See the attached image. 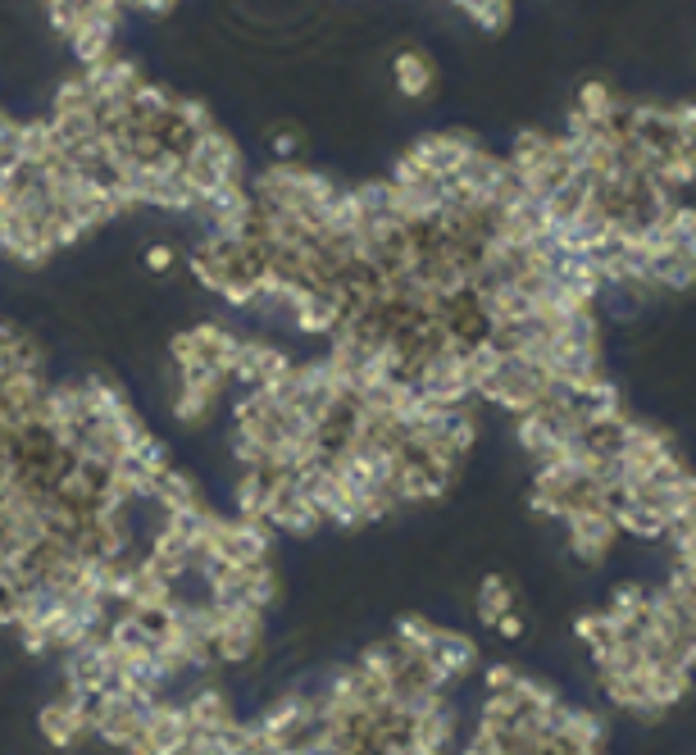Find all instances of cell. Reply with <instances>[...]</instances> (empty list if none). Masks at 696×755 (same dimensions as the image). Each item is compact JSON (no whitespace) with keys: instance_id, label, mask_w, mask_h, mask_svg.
Returning a JSON list of instances; mask_svg holds the SVG:
<instances>
[{"instance_id":"cell-1","label":"cell","mask_w":696,"mask_h":755,"mask_svg":"<svg viewBox=\"0 0 696 755\" xmlns=\"http://www.w3.org/2000/svg\"><path fill=\"white\" fill-rule=\"evenodd\" d=\"M228 374H219L215 365H201V369H187L178 374V387H173V419L183 428H205L209 414L219 410V401L228 397Z\"/></svg>"},{"instance_id":"cell-2","label":"cell","mask_w":696,"mask_h":755,"mask_svg":"<svg viewBox=\"0 0 696 755\" xmlns=\"http://www.w3.org/2000/svg\"><path fill=\"white\" fill-rule=\"evenodd\" d=\"M560 524L569 533V551L583 564H596L601 556H611L615 537H619V528L611 519V505H579V510H569Z\"/></svg>"},{"instance_id":"cell-3","label":"cell","mask_w":696,"mask_h":755,"mask_svg":"<svg viewBox=\"0 0 696 755\" xmlns=\"http://www.w3.org/2000/svg\"><path fill=\"white\" fill-rule=\"evenodd\" d=\"M473 137L469 133H429V137H419L406 156L429 173V178H437V183H446V178H456V169L473 156Z\"/></svg>"},{"instance_id":"cell-4","label":"cell","mask_w":696,"mask_h":755,"mask_svg":"<svg viewBox=\"0 0 696 755\" xmlns=\"http://www.w3.org/2000/svg\"><path fill=\"white\" fill-rule=\"evenodd\" d=\"M78 73H82L87 96H92L96 110L110 105V101H128L137 87L146 82L141 69H137V59H128V55H110V59H101V65H87Z\"/></svg>"},{"instance_id":"cell-5","label":"cell","mask_w":696,"mask_h":755,"mask_svg":"<svg viewBox=\"0 0 696 755\" xmlns=\"http://www.w3.org/2000/svg\"><path fill=\"white\" fill-rule=\"evenodd\" d=\"M292 369L287 351H278L274 342H260V338H241L237 355H232V382L237 387H264Z\"/></svg>"},{"instance_id":"cell-6","label":"cell","mask_w":696,"mask_h":755,"mask_svg":"<svg viewBox=\"0 0 696 755\" xmlns=\"http://www.w3.org/2000/svg\"><path fill=\"white\" fill-rule=\"evenodd\" d=\"M37 729H42V737H46L50 746H73V742H82L87 733H92V719H87V701L73 697V691H59L55 701L42 706Z\"/></svg>"},{"instance_id":"cell-7","label":"cell","mask_w":696,"mask_h":755,"mask_svg":"<svg viewBox=\"0 0 696 755\" xmlns=\"http://www.w3.org/2000/svg\"><path fill=\"white\" fill-rule=\"evenodd\" d=\"M423 660H429V670L450 687V683H460L469 670H478V647H473V638H465V632L437 624L433 647L423 651Z\"/></svg>"},{"instance_id":"cell-8","label":"cell","mask_w":696,"mask_h":755,"mask_svg":"<svg viewBox=\"0 0 696 755\" xmlns=\"http://www.w3.org/2000/svg\"><path fill=\"white\" fill-rule=\"evenodd\" d=\"M264 524L274 528V533L310 537V533H319V528H323V515H319V505H315L306 492L292 488V492H274V496H269V505H264Z\"/></svg>"},{"instance_id":"cell-9","label":"cell","mask_w":696,"mask_h":755,"mask_svg":"<svg viewBox=\"0 0 696 755\" xmlns=\"http://www.w3.org/2000/svg\"><path fill=\"white\" fill-rule=\"evenodd\" d=\"M187 156L215 169V173H219V183H241V178H247V160H241V146H237L219 124L209 128V133H201V137L192 141Z\"/></svg>"},{"instance_id":"cell-10","label":"cell","mask_w":696,"mask_h":755,"mask_svg":"<svg viewBox=\"0 0 696 755\" xmlns=\"http://www.w3.org/2000/svg\"><path fill=\"white\" fill-rule=\"evenodd\" d=\"M160 510V515H196V510H205V492L201 482L183 469H169L160 482H156V501H150Z\"/></svg>"},{"instance_id":"cell-11","label":"cell","mask_w":696,"mask_h":755,"mask_svg":"<svg viewBox=\"0 0 696 755\" xmlns=\"http://www.w3.org/2000/svg\"><path fill=\"white\" fill-rule=\"evenodd\" d=\"M391 78H397L401 96L423 101V96H433V87H437V65L423 50L406 46V50H397V59H391Z\"/></svg>"},{"instance_id":"cell-12","label":"cell","mask_w":696,"mask_h":755,"mask_svg":"<svg viewBox=\"0 0 696 755\" xmlns=\"http://www.w3.org/2000/svg\"><path fill=\"white\" fill-rule=\"evenodd\" d=\"M183 710L192 719V733H228L237 723V714H232V706L219 687H201L196 697L183 701Z\"/></svg>"},{"instance_id":"cell-13","label":"cell","mask_w":696,"mask_h":755,"mask_svg":"<svg viewBox=\"0 0 696 755\" xmlns=\"http://www.w3.org/2000/svg\"><path fill=\"white\" fill-rule=\"evenodd\" d=\"M114 37H118V27L96 23V19H82L65 42H69V50L78 55V65L87 69V65H101V59H110V55H114Z\"/></svg>"},{"instance_id":"cell-14","label":"cell","mask_w":696,"mask_h":755,"mask_svg":"<svg viewBox=\"0 0 696 755\" xmlns=\"http://www.w3.org/2000/svg\"><path fill=\"white\" fill-rule=\"evenodd\" d=\"M624 96H615L611 87L605 82H587L583 92H579V101H573V114H583L587 124H615V118L624 114Z\"/></svg>"},{"instance_id":"cell-15","label":"cell","mask_w":696,"mask_h":755,"mask_svg":"<svg viewBox=\"0 0 696 755\" xmlns=\"http://www.w3.org/2000/svg\"><path fill=\"white\" fill-rule=\"evenodd\" d=\"M232 505H237V519H264V505H269L264 469H241L237 488H232Z\"/></svg>"},{"instance_id":"cell-16","label":"cell","mask_w":696,"mask_h":755,"mask_svg":"<svg viewBox=\"0 0 696 755\" xmlns=\"http://www.w3.org/2000/svg\"><path fill=\"white\" fill-rule=\"evenodd\" d=\"M510 610H520V600H514V587L501 579V573H488V579L478 583V619L482 624H497L501 615H510Z\"/></svg>"},{"instance_id":"cell-17","label":"cell","mask_w":696,"mask_h":755,"mask_svg":"<svg viewBox=\"0 0 696 755\" xmlns=\"http://www.w3.org/2000/svg\"><path fill=\"white\" fill-rule=\"evenodd\" d=\"M460 14H469L482 33H505L510 14H514V0H450Z\"/></svg>"},{"instance_id":"cell-18","label":"cell","mask_w":696,"mask_h":755,"mask_svg":"<svg viewBox=\"0 0 696 755\" xmlns=\"http://www.w3.org/2000/svg\"><path fill=\"white\" fill-rule=\"evenodd\" d=\"M173 118H178V124H183L192 137H201V133L215 128V114H209V105L196 101V96H178V101H173Z\"/></svg>"},{"instance_id":"cell-19","label":"cell","mask_w":696,"mask_h":755,"mask_svg":"<svg viewBox=\"0 0 696 755\" xmlns=\"http://www.w3.org/2000/svg\"><path fill=\"white\" fill-rule=\"evenodd\" d=\"M82 105H92V96H87V82H82V73H73V78H65L55 87V101H50V110H82Z\"/></svg>"},{"instance_id":"cell-20","label":"cell","mask_w":696,"mask_h":755,"mask_svg":"<svg viewBox=\"0 0 696 755\" xmlns=\"http://www.w3.org/2000/svg\"><path fill=\"white\" fill-rule=\"evenodd\" d=\"M146 268H156V274H169V268H173V247H160V241H156V247L146 251Z\"/></svg>"},{"instance_id":"cell-21","label":"cell","mask_w":696,"mask_h":755,"mask_svg":"<svg viewBox=\"0 0 696 755\" xmlns=\"http://www.w3.org/2000/svg\"><path fill=\"white\" fill-rule=\"evenodd\" d=\"M492 628L501 632V638H510V642H514V638H524V619H520V610H510V615H501V619H497Z\"/></svg>"},{"instance_id":"cell-22","label":"cell","mask_w":696,"mask_h":755,"mask_svg":"<svg viewBox=\"0 0 696 755\" xmlns=\"http://www.w3.org/2000/svg\"><path fill=\"white\" fill-rule=\"evenodd\" d=\"M274 156H278V160H292V156H296V133H278V137H274Z\"/></svg>"}]
</instances>
